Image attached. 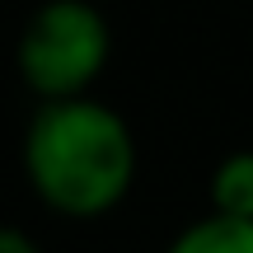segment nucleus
<instances>
[{"label":"nucleus","mask_w":253,"mask_h":253,"mask_svg":"<svg viewBox=\"0 0 253 253\" xmlns=\"http://www.w3.org/2000/svg\"><path fill=\"white\" fill-rule=\"evenodd\" d=\"M164 253H253V220H235V216L211 211V216L183 225Z\"/></svg>","instance_id":"7ed1b4c3"},{"label":"nucleus","mask_w":253,"mask_h":253,"mask_svg":"<svg viewBox=\"0 0 253 253\" xmlns=\"http://www.w3.org/2000/svg\"><path fill=\"white\" fill-rule=\"evenodd\" d=\"M0 253H42V249L33 244V235H24L14 225H0Z\"/></svg>","instance_id":"39448f33"},{"label":"nucleus","mask_w":253,"mask_h":253,"mask_svg":"<svg viewBox=\"0 0 253 253\" xmlns=\"http://www.w3.org/2000/svg\"><path fill=\"white\" fill-rule=\"evenodd\" d=\"M24 178L66 220L108 216L136 183V136L103 99L38 103L24 131Z\"/></svg>","instance_id":"f257e3e1"},{"label":"nucleus","mask_w":253,"mask_h":253,"mask_svg":"<svg viewBox=\"0 0 253 253\" xmlns=\"http://www.w3.org/2000/svg\"><path fill=\"white\" fill-rule=\"evenodd\" d=\"M113 56V28L89 0H42L24 19L14 66L38 103L89 99Z\"/></svg>","instance_id":"f03ea898"},{"label":"nucleus","mask_w":253,"mask_h":253,"mask_svg":"<svg viewBox=\"0 0 253 253\" xmlns=\"http://www.w3.org/2000/svg\"><path fill=\"white\" fill-rule=\"evenodd\" d=\"M211 211L253 220V150H235L211 173Z\"/></svg>","instance_id":"20e7f679"}]
</instances>
